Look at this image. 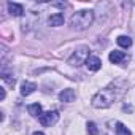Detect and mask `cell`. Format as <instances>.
Returning a JSON list of instances; mask_svg holds the SVG:
<instances>
[{
	"label": "cell",
	"mask_w": 135,
	"mask_h": 135,
	"mask_svg": "<svg viewBox=\"0 0 135 135\" xmlns=\"http://www.w3.org/2000/svg\"><path fill=\"white\" fill-rule=\"evenodd\" d=\"M94 22V13L91 10H81L76 11L72 18H70V26L75 30H84L88 27H91Z\"/></svg>",
	"instance_id": "1"
},
{
	"label": "cell",
	"mask_w": 135,
	"mask_h": 135,
	"mask_svg": "<svg viewBox=\"0 0 135 135\" xmlns=\"http://www.w3.org/2000/svg\"><path fill=\"white\" fill-rule=\"evenodd\" d=\"M114 97H116L114 88H113V86H108V88L99 91V92L94 95L92 105H94L95 108H108V107L114 102Z\"/></svg>",
	"instance_id": "2"
},
{
	"label": "cell",
	"mask_w": 135,
	"mask_h": 135,
	"mask_svg": "<svg viewBox=\"0 0 135 135\" xmlns=\"http://www.w3.org/2000/svg\"><path fill=\"white\" fill-rule=\"evenodd\" d=\"M89 48L88 46H80L73 51V54L70 56L69 59V64L73 65V67H80L81 64H86V60L89 59Z\"/></svg>",
	"instance_id": "3"
},
{
	"label": "cell",
	"mask_w": 135,
	"mask_h": 135,
	"mask_svg": "<svg viewBox=\"0 0 135 135\" xmlns=\"http://www.w3.org/2000/svg\"><path fill=\"white\" fill-rule=\"evenodd\" d=\"M38 119H40L41 126L51 127V126H54V124L59 121V113H57V111H46V113H43Z\"/></svg>",
	"instance_id": "4"
},
{
	"label": "cell",
	"mask_w": 135,
	"mask_h": 135,
	"mask_svg": "<svg viewBox=\"0 0 135 135\" xmlns=\"http://www.w3.org/2000/svg\"><path fill=\"white\" fill-rule=\"evenodd\" d=\"M86 67H88L91 72H97V70H100V67H102V60L97 56H91L86 60Z\"/></svg>",
	"instance_id": "5"
},
{
	"label": "cell",
	"mask_w": 135,
	"mask_h": 135,
	"mask_svg": "<svg viewBox=\"0 0 135 135\" xmlns=\"http://www.w3.org/2000/svg\"><path fill=\"white\" fill-rule=\"evenodd\" d=\"M75 97H76V94H75L73 89H64V91L59 94V100H60V102H67V103L73 102Z\"/></svg>",
	"instance_id": "6"
},
{
	"label": "cell",
	"mask_w": 135,
	"mask_h": 135,
	"mask_svg": "<svg viewBox=\"0 0 135 135\" xmlns=\"http://www.w3.org/2000/svg\"><path fill=\"white\" fill-rule=\"evenodd\" d=\"M8 11H10V15H13V16L19 18V16H22V15H24V7H22V5H19V3L8 2Z\"/></svg>",
	"instance_id": "7"
},
{
	"label": "cell",
	"mask_w": 135,
	"mask_h": 135,
	"mask_svg": "<svg viewBox=\"0 0 135 135\" xmlns=\"http://www.w3.org/2000/svg\"><path fill=\"white\" fill-rule=\"evenodd\" d=\"M48 24L52 26V27H59L64 24V15L62 13H54L48 18Z\"/></svg>",
	"instance_id": "8"
},
{
	"label": "cell",
	"mask_w": 135,
	"mask_h": 135,
	"mask_svg": "<svg viewBox=\"0 0 135 135\" xmlns=\"http://www.w3.org/2000/svg\"><path fill=\"white\" fill-rule=\"evenodd\" d=\"M35 89H37V84L35 83H30V81H26V83H22L21 84V94L22 95H30V94H33L35 92Z\"/></svg>",
	"instance_id": "9"
},
{
	"label": "cell",
	"mask_w": 135,
	"mask_h": 135,
	"mask_svg": "<svg viewBox=\"0 0 135 135\" xmlns=\"http://www.w3.org/2000/svg\"><path fill=\"white\" fill-rule=\"evenodd\" d=\"M126 59V54L122 51H111L110 52V62L111 64H121Z\"/></svg>",
	"instance_id": "10"
},
{
	"label": "cell",
	"mask_w": 135,
	"mask_h": 135,
	"mask_svg": "<svg viewBox=\"0 0 135 135\" xmlns=\"http://www.w3.org/2000/svg\"><path fill=\"white\" fill-rule=\"evenodd\" d=\"M29 113H30L32 116H35V118H37V116L40 118V116L43 114V108H41L40 103H32V105H29Z\"/></svg>",
	"instance_id": "11"
},
{
	"label": "cell",
	"mask_w": 135,
	"mask_h": 135,
	"mask_svg": "<svg viewBox=\"0 0 135 135\" xmlns=\"http://www.w3.org/2000/svg\"><path fill=\"white\" fill-rule=\"evenodd\" d=\"M118 45L121 48H130L132 46V38L127 37V35H121V37H118Z\"/></svg>",
	"instance_id": "12"
},
{
	"label": "cell",
	"mask_w": 135,
	"mask_h": 135,
	"mask_svg": "<svg viewBox=\"0 0 135 135\" xmlns=\"http://www.w3.org/2000/svg\"><path fill=\"white\" fill-rule=\"evenodd\" d=\"M116 135H132V133L122 122H116Z\"/></svg>",
	"instance_id": "13"
},
{
	"label": "cell",
	"mask_w": 135,
	"mask_h": 135,
	"mask_svg": "<svg viewBox=\"0 0 135 135\" xmlns=\"http://www.w3.org/2000/svg\"><path fill=\"white\" fill-rule=\"evenodd\" d=\"M88 133L89 135H99V129H97L95 122H88Z\"/></svg>",
	"instance_id": "14"
},
{
	"label": "cell",
	"mask_w": 135,
	"mask_h": 135,
	"mask_svg": "<svg viewBox=\"0 0 135 135\" xmlns=\"http://www.w3.org/2000/svg\"><path fill=\"white\" fill-rule=\"evenodd\" d=\"M10 76H11V75L3 73V76H2V78H3V81H5V83H8L10 86H15V78H10Z\"/></svg>",
	"instance_id": "15"
},
{
	"label": "cell",
	"mask_w": 135,
	"mask_h": 135,
	"mask_svg": "<svg viewBox=\"0 0 135 135\" xmlns=\"http://www.w3.org/2000/svg\"><path fill=\"white\" fill-rule=\"evenodd\" d=\"M0 99H2V100L5 99V89H3V88H2V89H0Z\"/></svg>",
	"instance_id": "16"
},
{
	"label": "cell",
	"mask_w": 135,
	"mask_h": 135,
	"mask_svg": "<svg viewBox=\"0 0 135 135\" xmlns=\"http://www.w3.org/2000/svg\"><path fill=\"white\" fill-rule=\"evenodd\" d=\"M33 135H45L43 132H33Z\"/></svg>",
	"instance_id": "17"
}]
</instances>
